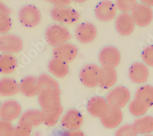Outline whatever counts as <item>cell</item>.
<instances>
[{
	"instance_id": "cell-1",
	"label": "cell",
	"mask_w": 153,
	"mask_h": 136,
	"mask_svg": "<svg viewBox=\"0 0 153 136\" xmlns=\"http://www.w3.org/2000/svg\"><path fill=\"white\" fill-rule=\"evenodd\" d=\"M44 38L49 45L55 47L68 42L72 38V34L64 25L58 23L50 25L47 27Z\"/></svg>"
},
{
	"instance_id": "cell-2",
	"label": "cell",
	"mask_w": 153,
	"mask_h": 136,
	"mask_svg": "<svg viewBox=\"0 0 153 136\" xmlns=\"http://www.w3.org/2000/svg\"><path fill=\"white\" fill-rule=\"evenodd\" d=\"M105 99L110 107L123 109L131 101V93L126 86L118 85L110 90Z\"/></svg>"
},
{
	"instance_id": "cell-3",
	"label": "cell",
	"mask_w": 153,
	"mask_h": 136,
	"mask_svg": "<svg viewBox=\"0 0 153 136\" xmlns=\"http://www.w3.org/2000/svg\"><path fill=\"white\" fill-rule=\"evenodd\" d=\"M50 16L55 22L62 25L75 24L80 18L79 12L69 6H54L50 10Z\"/></svg>"
},
{
	"instance_id": "cell-4",
	"label": "cell",
	"mask_w": 153,
	"mask_h": 136,
	"mask_svg": "<svg viewBox=\"0 0 153 136\" xmlns=\"http://www.w3.org/2000/svg\"><path fill=\"white\" fill-rule=\"evenodd\" d=\"M20 23L25 27L34 28L39 25L41 21V13L39 9L34 5L23 6L18 12Z\"/></svg>"
},
{
	"instance_id": "cell-5",
	"label": "cell",
	"mask_w": 153,
	"mask_h": 136,
	"mask_svg": "<svg viewBox=\"0 0 153 136\" xmlns=\"http://www.w3.org/2000/svg\"><path fill=\"white\" fill-rule=\"evenodd\" d=\"M131 15L135 24L139 27L149 26L153 20L152 7L143 3H137L131 11Z\"/></svg>"
},
{
	"instance_id": "cell-6",
	"label": "cell",
	"mask_w": 153,
	"mask_h": 136,
	"mask_svg": "<svg viewBox=\"0 0 153 136\" xmlns=\"http://www.w3.org/2000/svg\"><path fill=\"white\" fill-rule=\"evenodd\" d=\"M121 53L116 47L107 45L101 49L98 55L101 67L116 68L121 61Z\"/></svg>"
},
{
	"instance_id": "cell-7",
	"label": "cell",
	"mask_w": 153,
	"mask_h": 136,
	"mask_svg": "<svg viewBox=\"0 0 153 136\" xmlns=\"http://www.w3.org/2000/svg\"><path fill=\"white\" fill-rule=\"evenodd\" d=\"M100 67L93 63L84 65L79 72V79L86 87L92 88L98 86Z\"/></svg>"
},
{
	"instance_id": "cell-8",
	"label": "cell",
	"mask_w": 153,
	"mask_h": 136,
	"mask_svg": "<svg viewBox=\"0 0 153 136\" xmlns=\"http://www.w3.org/2000/svg\"><path fill=\"white\" fill-rule=\"evenodd\" d=\"M23 47V42L20 36L6 33L0 36V52L15 54L20 52Z\"/></svg>"
},
{
	"instance_id": "cell-9",
	"label": "cell",
	"mask_w": 153,
	"mask_h": 136,
	"mask_svg": "<svg viewBox=\"0 0 153 136\" xmlns=\"http://www.w3.org/2000/svg\"><path fill=\"white\" fill-rule=\"evenodd\" d=\"M94 13L98 20L103 22H110L115 19L117 8L111 0H102L96 6Z\"/></svg>"
},
{
	"instance_id": "cell-10",
	"label": "cell",
	"mask_w": 153,
	"mask_h": 136,
	"mask_svg": "<svg viewBox=\"0 0 153 136\" xmlns=\"http://www.w3.org/2000/svg\"><path fill=\"white\" fill-rule=\"evenodd\" d=\"M78 53V47L69 42L53 47L52 51L53 58L62 60L68 64L76 58Z\"/></svg>"
},
{
	"instance_id": "cell-11",
	"label": "cell",
	"mask_w": 153,
	"mask_h": 136,
	"mask_svg": "<svg viewBox=\"0 0 153 136\" xmlns=\"http://www.w3.org/2000/svg\"><path fill=\"white\" fill-rule=\"evenodd\" d=\"M83 121V117L79 110L71 109L61 117L60 123L62 129L65 131H71L80 129Z\"/></svg>"
},
{
	"instance_id": "cell-12",
	"label": "cell",
	"mask_w": 153,
	"mask_h": 136,
	"mask_svg": "<svg viewBox=\"0 0 153 136\" xmlns=\"http://www.w3.org/2000/svg\"><path fill=\"white\" fill-rule=\"evenodd\" d=\"M76 39L82 44L92 42L97 37V30L91 22H83L79 24L75 30Z\"/></svg>"
},
{
	"instance_id": "cell-13",
	"label": "cell",
	"mask_w": 153,
	"mask_h": 136,
	"mask_svg": "<svg viewBox=\"0 0 153 136\" xmlns=\"http://www.w3.org/2000/svg\"><path fill=\"white\" fill-rule=\"evenodd\" d=\"M22 111V106L18 101L7 100L1 104L0 118L12 122L20 118Z\"/></svg>"
},
{
	"instance_id": "cell-14",
	"label": "cell",
	"mask_w": 153,
	"mask_h": 136,
	"mask_svg": "<svg viewBox=\"0 0 153 136\" xmlns=\"http://www.w3.org/2000/svg\"><path fill=\"white\" fill-rule=\"evenodd\" d=\"M61 93L55 92H39L37 94V101L43 112L55 109L61 105Z\"/></svg>"
},
{
	"instance_id": "cell-15",
	"label": "cell",
	"mask_w": 153,
	"mask_h": 136,
	"mask_svg": "<svg viewBox=\"0 0 153 136\" xmlns=\"http://www.w3.org/2000/svg\"><path fill=\"white\" fill-rule=\"evenodd\" d=\"M114 25L118 33L123 36H130L134 32L135 27L131 14L123 12L116 16Z\"/></svg>"
},
{
	"instance_id": "cell-16",
	"label": "cell",
	"mask_w": 153,
	"mask_h": 136,
	"mask_svg": "<svg viewBox=\"0 0 153 136\" xmlns=\"http://www.w3.org/2000/svg\"><path fill=\"white\" fill-rule=\"evenodd\" d=\"M101 124L107 129H116L123 121V113L121 109L109 107L107 112L99 118Z\"/></svg>"
},
{
	"instance_id": "cell-17",
	"label": "cell",
	"mask_w": 153,
	"mask_h": 136,
	"mask_svg": "<svg viewBox=\"0 0 153 136\" xmlns=\"http://www.w3.org/2000/svg\"><path fill=\"white\" fill-rule=\"evenodd\" d=\"M149 76L148 66L143 62H135L131 65L128 71V76L130 80L138 85L145 83Z\"/></svg>"
},
{
	"instance_id": "cell-18",
	"label": "cell",
	"mask_w": 153,
	"mask_h": 136,
	"mask_svg": "<svg viewBox=\"0 0 153 136\" xmlns=\"http://www.w3.org/2000/svg\"><path fill=\"white\" fill-rule=\"evenodd\" d=\"M109 107L105 97L100 96L90 97L86 106L88 112L91 116L99 118L107 112Z\"/></svg>"
},
{
	"instance_id": "cell-19",
	"label": "cell",
	"mask_w": 153,
	"mask_h": 136,
	"mask_svg": "<svg viewBox=\"0 0 153 136\" xmlns=\"http://www.w3.org/2000/svg\"><path fill=\"white\" fill-rule=\"evenodd\" d=\"M118 79L115 68L101 67L100 68L98 85L104 90H109L117 83Z\"/></svg>"
},
{
	"instance_id": "cell-20",
	"label": "cell",
	"mask_w": 153,
	"mask_h": 136,
	"mask_svg": "<svg viewBox=\"0 0 153 136\" xmlns=\"http://www.w3.org/2000/svg\"><path fill=\"white\" fill-rule=\"evenodd\" d=\"M19 85V92L28 97L37 96L39 92L38 78L34 76H27L23 77Z\"/></svg>"
},
{
	"instance_id": "cell-21",
	"label": "cell",
	"mask_w": 153,
	"mask_h": 136,
	"mask_svg": "<svg viewBox=\"0 0 153 136\" xmlns=\"http://www.w3.org/2000/svg\"><path fill=\"white\" fill-rule=\"evenodd\" d=\"M137 134L148 135L153 132V117L144 115L137 117L132 123Z\"/></svg>"
},
{
	"instance_id": "cell-22",
	"label": "cell",
	"mask_w": 153,
	"mask_h": 136,
	"mask_svg": "<svg viewBox=\"0 0 153 136\" xmlns=\"http://www.w3.org/2000/svg\"><path fill=\"white\" fill-rule=\"evenodd\" d=\"M49 72L58 79L65 77L69 73V64L62 60L52 58L48 63Z\"/></svg>"
},
{
	"instance_id": "cell-23",
	"label": "cell",
	"mask_w": 153,
	"mask_h": 136,
	"mask_svg": "<svg viewBox=\"0 0 153 136\" xmlns=\"http://www.w3.org/2000/svg\"><path fill=\"white\" fill-rule=\"evenodd\" d=\"M37 78L39 92L50 91L61 93L59 83L53 77L44 73L41 74Z\"/></svg>"
},
{
	"instance_id": "cell-24",
	"label": "cell",
	"mask_w": 153,
	"mask_h": 136,
	"mask_svg": "<svg viewBox=\"0 0 153 136\" xmlns=\"http://www.w3.org/2000/svg\"><path fill=\"white\" fill-rule=\"evenodd\" d=\"M19 93V85L14 78L5 77L0 79V96L11 97Z\"/></svg>"
},
{
	"instance_id": "cell-25",
	"label": "cell",
	"mask_w": 153,
	"mask_h": 136,
	"mask_svg": "<svg viewBox=\"0 0 153 136\" xmlns=\"http://www.w3.org/2000/svg\"><path fill=\"white\" fill-rule=\"evenodd\" d=\"M19 121L26 122L33 127H37L44 122V112L39 109H29L23 112Z\"/></svg>"
},
{
	"instance_id": "cell-26",
	"label": "cell",
	"mask_w": 153,
	"mask_h": 136,
	"mask_svg": "<svg viewBox=\"0 0 153 136\" xmlns=\"http://www.w3.org/2000/svg\"><path fill=\"white\" fill-rule=\"evenodd\" d=\"M17 68V60L11 54L2 53L0 55V73L9 75L13 73Z\"/></svg>"
},
{
	"instance_id": "cell-27",
	"label": "cell",
	"mask_w": 153,
	"mask_h": 136,
	"mask_svg": "<svg viewBox=\"0 0 153 136\" xmlns=\"http://www.w3.org/2000/svg\"><path fill=\"white\" fill-rule=\"evenodd\" d=\"M135 97L142 100L150 107H153V86L143 85L138 87L135 93Z\"/></svg>"
},
{
	"instance_id": "cell-28",
	"label": "cell",
	"mask_w": 153,
	"mask_h": 136,
	"mask_svg": "<svg viewBox=\"0 0 153 136\" xmlns=\"http://www.w3.org/2000/svg\"><path fill=\"white\" fill-rule=\"evenodd\" d=\"M149 108V107L146 103L136 97L131 101H129L128 105V109L130 114L135 117H142L145 115Z\"/></svg>"
},
{
	"instance_id": "cell-29",
	"label": "cell",
	"mask_w": 153,
	"mask_h": 136,
	"mask_svg": "<svg viewBox=\"0 0 153 136\" xmlns=\"http://www.w3.org/2000/svg\"><path fill=\"white\" fill-rule=\"evenodd\" d=\"M63 113V107L61 104L54 110L44 112L43 123L48 127H52L61 119Z\"/></svg>"
},
{
	"instance_id": "cell-30",
	"label": "cell",
	"mask_w": 153,
	"mask_h": 136,
	"mask_svg": "<svg viewBox=\"0 0 153 136\" xmlns=\"http://www.w3.org/2000/svg\"><path fill=\"white\" fill-rule=\"evenodd\" d=\"M33 126L28 123L19 121L18 124L14 127L13 135L15 136H28L31 134Z\"/></svg>"
},
{
	"instance_id": "cell-31",
	"label": "cell",
	"mask_w": 153,
	"mask_h": 136,
	"mask_svg": "<svg viewBox=\"0 0 153 136\" xmlns=\"http://www.w3.org/2000/svg\"><path fill=\"white\" fill-rule=\"evenodd\" d=\"M137 0H115L117 10L123 12H129L137 4Z\"/></svg>"
},
{
	"instance_id": "cell-32",
	"label": "cell",
	"mask_w": 153,
	"mask_h": 136,
	"mask_svg": "<svg viewBox=\"0 0 153 136\" xmlns=\"http://www.w3.org/2000/svg\"><path fill=\"white\" fill-rule=\"evenodd\" d=\"M143 62L148 66L153 67V45L146 46L142 53Z\"/></svg>"
},
{
	"instance_id": "cell-33",
	"label": "cell",
	"mask_w": 153,
	"mask_h": 136,
	"mask_svg": "<svg viewBox=\"0 0 153 136\" xmlns=\"http://www.w3.org/2000/svg\"><path fill=\"white\" fill-rule=\"evenodd\" d=\"M14 127L11 121L0 118V136L13 135Z\"/></svg>"
},
{
	"instance_id": "cell-34",
	"label": "cell",
	"mask_w": 153,
	"mask_h": 136,
	"mask_svg": "<svg viewBox=\"0 0 153 136\" xmlns=\"http://www.w3.org/2000/svg\"><path fill=\"white\" fill-rule=\"evenodd\" d=\"M115 135L117 136H135L137 134L135 131L132 124H126L117 129Z\"/></svg>"
},
{
	"instance_id": "cell-35",
	"label": "cell",
	"mask_w": 153,
	"mask_h": 136,
	"mask_svg": "<svg viewBox=\"0 0 153 136\" xmlns=\"http://www.w3.org/2000/svg\"><path fill=\"white\" fill-rule=\"evenodd\" d=\"M12 20L9 16L0 19V34L8 33L12 28Z\"/></svg>"
},
{
	"instance_id": "cell-36",
	"label": "cell",
	"mask_w": 153,
	"mask_h": 136,
	"mask_svg": "<svg viewBox=\"0 0 153 136\" xmlns=\"http://www.w3.org/2000/svg\"><path fill=\"white\" fill-rule=\"evenodd\" d=\"M11 12V9L7 6L0 2V19L9 16Z\"/></svg>"
},
{
	"instance_id": "cell-37",
	"label": "cell",
	"mask_w": 153,
	"mask_h": 136,
	"mask_svg": "<svg viewBox=\"0 0 153 136\" xmlns=\"http://www.w3.org/2000/svg\"><path fill=\"white\" fill-rule=\"evenodd\" d=\"M49 2L54 6H66L71 4L72 0H49Z\"/></svg>"
},
{
	"instance_id": "cell-38",
	"label": "cell",
	"mask_w": 153,
	"mask_h": 136,
	"mask_svg": "<svg viewBox=\"0 0 153 136\" xmlns=\"http://www.w3.org/2000/svg\"><path fill=\"white\" fill-rule=\"evenodd\" d=\"M66 135L69 136H83L84 135V133L83 131L79 129H75V130H71V131H66L65 134Z\"/></svg>"
},
{
	"instance_id": "cell-39",
	"label": "cell",
	"mask_w": 153,
	"mask_h": 136,
	"mask_svg": "<svg viewBox=\"0 0 153 136\" xmlns=\"http://www.w3.org/2000/svg\"><path fill=\"white\" fill-rule=\"evenodd\" d=\"M141 3L149 6L150 7H153V0H139Z\"/></svg>"
},
{
	"instance_id": "cell-40",
	"label": "cell",
	"mask_w": 153,
	"mask_h": 136,
	"mask_svg": "<svg viewBox=\"0 0 153 136\" xmlns=\"http://www.w3.org/2000/svg\"><path fill=\"white\" fill-rule=\"evenodd\" d=\"M72 1L76 3H83L86 1H88V0H72Z\"/></svg>"
},
{
	"instance_id": "cell-41",
	"label": "cell",
	"mask_w": 153,
	"mask_h": 136,
	"mask_svg": "<svg viewBox=\"0 0 153 136\" xmlns=\"http://www.w3.org/2000/svg\"><path fill=\"white\" fill-rule=\"evenodd\" d=\"M45 1H49V0H45Z\"/></svg>"
},
{
	"instance_id": "cell-42",
	"label": "cell",
	"mask_w": 153,
	"mask_h": 136,
	"mask_svg": "<svg viewBox=\"0 0 153 136\" xmlns=\"http://www.w3.org/2000/svg\"><path fill=\"white\" fill-rule=\"evenodd\" d=\"M1 101H0V106H1Z\"/></svg>"
}]
</instances>
